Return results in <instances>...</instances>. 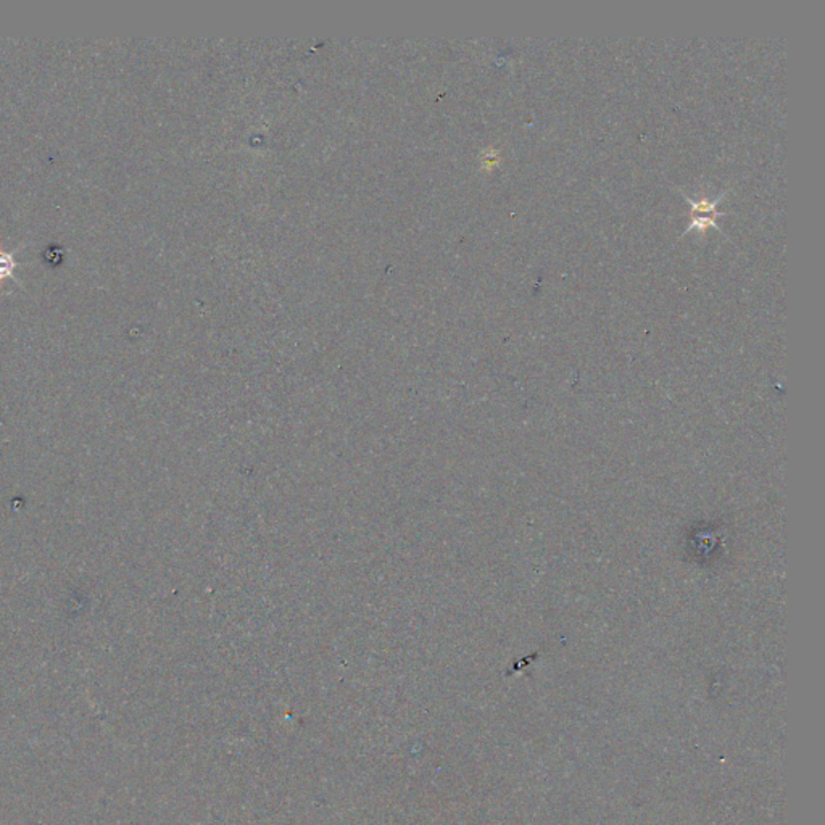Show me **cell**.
<instances>
[{"label": "cell", "instance_id": "cell-2", "mask_svg": "<svg viewBox=\"0 0 825 825\" xmlns=\"http://www.w3.org/2000/svg\"><path fill=\"white\" fill-rule=\"evenodd\" d=\"M16 261L13 258V253L4 252L0 250V281L7 279V277H13V271L16 268Z\"/></svg>", "mask_w": 825, "mask_h": 825}, {"label": "cell", "instance_id": "cell-1", "mask_svg": "<svg viewBox=\"0 0 825 825\" xmlns=\"http://www.w3.org/2000/svg\"><path fill=\"white\" fill-rule=\"evenodd\" d=\"M722 197H724V194L719 195L714 202H709L706 199L699 200V202H693V200L688 199V202H690V205H692V224H690V227L687 229V232L693 231V229L703 232L711 226L718 227V224H715V218L724 215V213H720L718 210V205H719V202L722 200Z\"/></svg>", "mask_w": 825, "mask_h": 825}]
</instances>
